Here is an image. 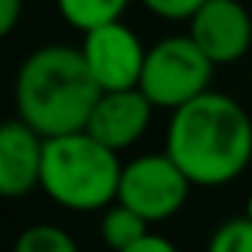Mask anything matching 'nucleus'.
<instances>
[{"label":"nucleus","instance_id":"f257e3e1","mask_svg":"<svg viewBox=\"0 0 252 252\" xmlns=\"http://www.w3.org/2000/svg\"><path fill=\"white\" fill-rule=\"evenodd\" d=\"M166 152L193 187H222L252 160V119L234 98L208 89L172 110Z\"/></svg>","mask_w":252,"mask_h":252},{"label":"nucleus","instance_id":"2eb2a0df","mask_svg":"<svg viewBox=\"0 0 252 252\" xmlns=\"http://www.w3.org/2000/svg\"><path fill=\"white\" fill-rule=\"evenodd\" d=\"M21 9H24V0H0V33L3 36L15 30V24L21 21Z\"/></svg>","mask_w":252,"mask_h":252},{"label":"nucleus","instance_id":"20e7f679","mask_svg":"<svg viewBox=\"0 0 252 252\" xmlns=\"http://www.w3.org/2000/svg\"><path fill=\"white\" fill-rule=\"evenodd\" d=\"M211 57L193 42V36H169L146 51L140 89L160 110H175L211 89Z\"/></svg>","mask_w":252,"mask_h":252},{"label":"nucleus","instance_id":"9d476101","mask_svg":"<svg viewBox=\"0 0 252 252\" xmlns=\"http://www.w3.org/2000/svg\"><path fill=\"white\" fill-rule=\"evenodd\" d=\"M149 220L140 217L134 208L122 205V202H113L104 208V220H101V237L110 249L116 252H131L134 243L149 231Z\"/></svg>","mask_w":252,"mask_h":252},{"label":"nucleus","instance_id":"7ed1b4c3","mask_svg":"<svg viewBox=\"0 0 252 252\" xmlns=\"http://www.w3.org/2000/svg\"><path fill=\"white\" fill-rule=\"evenodd\" d=\"M122 181L119 152L98 143L89 131L45 137L42 190L63 208L89 214L116 202Z\"/></svg>","mask_w":252,"mask_h":252},{"label":"nucleus","instance_id":"39448f33","mask_svg":"<svg viewBox=\"0 0 252 252\" xmlns=\"http://www.w3.org/2000/svg\"><path fill=\"white\" fill-rule=\"evenodd\" d=\"M190 187H193V181L172 160L169 152L143 155V158L122 166L116 202L134 208L149 222H160V220L175 217L184 208Z\"/></svg>","mask_w":252,"mask_h":252},{"label":"nucleus","instance_id":"423d86ee","mask_svg":"<svg viewBox=\"0 0 252 252\" xmlns=\"http://www.w3.org/2000/svg\"><path fill=\"white\" fill-rule=\"evenodd\" d=\"M80 51H83V60L101 89L140 86L146 48L131 27L122 24V18L86 30Z\"/></svg>","mask_w":252,"mask_h":252},{"label":"nucleus","instance_id":"f03ea898","mask_svg":"<svg viewBox=\"0 0 252 252\" xmlns=\"http://www.w3.org/2000/svg\"><path fill=\"white\" fill-rule=\"evenodd\" d=\"M101 92L80 48L48 45L21 63L15 110L42 137H60L86 128Z\"/></svg>","mask_w":252,"mask_h":252},{"label":"nucleus","instance_id":"4468645a","mask_svg":"<svg viewBox=\"0 0 252 252\" xmlns=\"http://www.w3.org/2000/svg\"><path fill=\"white\" fill-rule=\"evenodd\" d=\"M205 0H143V6L166 21H190Z\"/></svg>","mask_w":252,"mask_h":252},{"label":"nucleus","instance_id":"f3484780","mask_svg":"<svg viewBox=\"0 0 252 252\" xmlns=\"http://www.w3.org/2000/svg\"><path fill=\"white\" fill-rule=\"evenodd\" d=\"M246 217H249V220H252V196H249V199H246Z\"/></svg>","mask_w":252,"mask_h":252},{"label":"nucleus","instance_id":"6e6552de","mask_svg":"<svg viewBox=\"0 0 252 252\" xmlns=\"http://www.w3.org/2000/svg\"><path fill=\"white\" fill-rule=\"evenodd\" d=\"M152 113H155V104L140 86L104 89L83 131H89L98 143L110 146L113 152H122V149H131L149 131Z\"/></svg>","mask_w":252,"mask_h":252},{"label":"nucleus","instance_id":"dca6fc26","mask_svg":"<svg viewBox=\"0 0 252 252\" xmlns=\"http://www.w3.org/2000/svg\"><path fill=\"white\" fill-rule=\"evenodd\" d=\"M172 249H175L172 240H166L163 234H152V231H146V234L134 243L131 252H172Z\"/></svg>","mask_w":252,"mask_h":252},{"label":"nucleus","instance_id":"ddd939ff","mask_svg":"<svg viewBox=\"0 0 252 252\" xmlns=\"http://www.w3.org/2000/svg\"><path fill=\"white\" fill-rule=\"evenodd\" d=\"M208 246H211V252H252V220L246 214L225 220L214 231Z\"/></svg>","mask_w":252,"mask_h":252},{"label":"nucleus","instance_id":"9b49d317","mask_svg":"<svg viewBox=\"0 0 252 252\" xmlns=\"http://www.w3.org/2000/svg\"><path fill=\"white\" fill-rule=\"evenodd\" d=\"M131 0H57V9L65 24L86 33L107 21H119Z\"/></svg>","mask_w":252,"mask_h":252},{"label":"nucleus","instance_id":"0eeeda50","mask_svg":"<svg viewBox=\"0 0 252 252\" xmlns=\"http://www.w3.org/2000/svg\"><path fill=\"white\" fill-rule=\"evenodd\" d=\"M190 36L211 63L228 65L252 45V18L237 0H205L190 18Z\"/></svg>","mask_w":252,"mask_h":252},{"label":"nucleus","instance_id":"1a4fd4ad","mask_svg":"<svg viewBox=\"0 0 252 252\" xmlns=\"http://www.w3.org/2000/svg\"><path fill=\"white\" fill-rule=\"evenodd\" d=\"M45 137L24 119H9L0 128V193L18 199L42 187Z\"/></svg>","mask_w":252,"mask_h":252},{"label":"nucleus","instance_id":"f8f14e48","mask_svg":"<svg viewBox=\"0 0 252 252\" xmlns=\"http://www.w3.org/2000/svg\"><path fill=\"white\" fill-rule=\"evenodd\" d=\"M15 249L18 252H74L77 240L65 228L42 222V225H30L27 231H21L15 240Z\"/></svg>","mask_w":252,"mask_h":252}]
</instances>
